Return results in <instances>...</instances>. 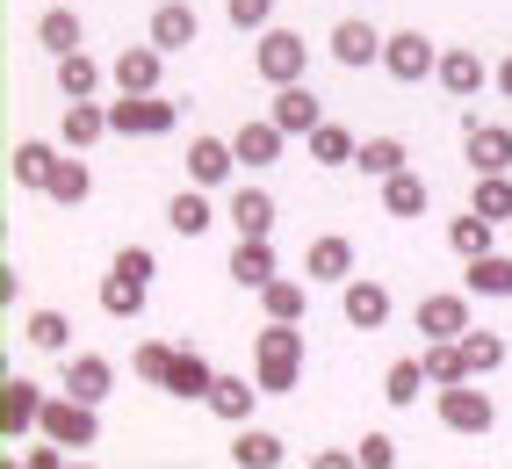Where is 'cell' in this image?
Masks as SVG:
<instances>
[{"label": "cell", "instance_id": "1", "mask_svg": "<svg viewBox=\"0 0 512 469\" xmlns=\"http://www.w3.org/2000/svg\"><path fill=\"white\" fill-rule=\"evenodd\" d=\"M253 383H260L267 397H289V390L303 383V325L267 318V325L253 332Z\"/></svg>", "mask_w": 512, "mask_h": 469}, {"label": "cell", "instance_id": "2", "mask_svg": "<svg viewBox=\"0 0 512 469\" xmlns=\"http://www.w3.org/2000/svg\"><path fill=\"white\" fill-rule=\"evenodd\" d=\"M253 73H260L267 87H289V80L311 73V44H303L296 29H275V22H267L260 44H253Z\"/></svg>", "mask_w": 512, "mask_h": 469}, {"label": "cell", "instance_id": "3", "mask_svg": "<svg viewBox=\"0 0 512 469\" xmlns=\"http://www.w3.org/2000/svg\"><path fill=\"white\" fill-rule=\"evenodd\" d=\"M174 123H181V102H166V94H116L109 102L116 138H166Z\"/></svg>", "mask_w": 512, "mask_h": 469}, {"label": "cell", "instance_id": "4", "mask_svg": "<svg viewBox=\"0 0 512 469\" xmlns=\"http://www.w3.org/2000/svg\"><path fill=\"white\" fill-rule=\"evenodd\" d=\"M44 405H51V397L29 383V376H8V383H0V441H8V455L29 441V433H44Z\"/></svg>", "mask_w": 512, "mask_h": 469}, {"label": "cell", "instance_id": "5", "mask_svg": "<svg viewBox=\"0 0 512 469\" xmlns=\"http://www.w3.org/2000/svg\"><path fill=\"white\" fill-rule=\"evenodd\" d=\"M440 426H448V433H469V441H484V433L498 426L491 390H476V376H469V383H448V390H440Z\"/></svg>", "mask_w": 512, "mask_h": 469}, {"label": "cell", "instance_id": "6", "mask_svg": "<svg viewBox=\"0 0 512 469\" xmlns=\"http://www.w3.org/2000/svg\"><path fill=\"white\" fill-rule=\"evenodd\" d=\"M383 73L404 80V87H419L440 73V44L426 37V29H397V37H383Z\"/></svg>", "mask_w": 512, "mask_h": 469}, {"label": "cell", "instance_id": "7", "mask_svg": "<svg viewBox=\"0 0 512 469\" xmlns=\"http://www.w3.org/2000/svg\"><path fill=\"white\" fill-rule=\"evenodd\" d=\"M44 433L80 455V448H94V441H101V405H87V397L65 390V397H51V405H44Z\"/></svg>", "mask_w": 512, "mask_h": 469}, {"label": "cell", "instance_id": "8", "mask_svg": "<svg viewBox=\"0 0 512 469\" xmlns=\"http://www.w3.org/2000/svg\"><path fill=\"white\" fill-rule=\"evenodd\" d=\"M159 73H166V51L145 37V44H123V51H116L109 87H116V94H159Z\"/></svg>", "mask_w": 512, "mask_h": 469}, {"label": "cell", "instance_id": "9", "mask_svg": "<svg viewBox=\"0 0 512 469\" xmlns=\"http://www.w3.org/2000/svg\"><path fill=\"white\" fill-rule=\"evenodd\" d=\"M412 325L426 332V340H462V332L476 325V318H469V289H440V296H419Z\"/></svg>", "mask_w": 512, "mask_h": 469}, {"label": "cell", "instance_id": "10", "mask_svg": "<svg viewBox=\"0 0 512 469\" xmlns=\"http://www.w3.org/2000/svg\"><path fill=\"white\" fill-rule=\"evenodd\" d=\"M339 311H347L354 332H383L390 325V289L375 275H354V282H339Z\"/></svg>", "mask_w": 512, "mask_h": 469}, {"label": "cell", "instance_id": "11", "mask_svg": "<svg viewBox=\"0 0 512 469\" xmlns=\"http://www.w3.org/2000/svg\"><path fill=\"white\" fill-rule=\"evenodd\" d=\"M267 116H275L289 138H311V130L325 123V102L311 94V80H289V87H275V102H267Z\"/></svg>", "mask_w": 512, "mask_h": 469}, {"label": "cell", "instance_id": "12", "mask_svg": "<svg viewBox=\"0 0 512 469\" xmlns=\"http://www.w3.org/2000/svg\"><path fill=\"white\" fill-rule=\"evenodd\" d=\"M462 145H469V174H505V166H512V130L505 123L462 116Z\"/></svg>", "mask_w": 512, "mask_h": 469}, {"label": "cell", "instance_id": "13", "mask_svg": "<svg viewBox=\"0 0 512 469\" xmlns=\"http://www.w3.org/2000/svg\"><path fill=\"white\" fill-rule=\"evenodd\" d=\"M440 87H448L455 94V102H476V94H484L491 87V65L484 58H476L469 44H448V51H440V73H433Z\"/></svg>", "mask_w": 512, "mask_h": 469}, {"label": "cell", "instance_id": "14", "mask_svg": "<svg viewBox=\"0 0 512 469\" xmlns=\"http://www.w3.org/2000/svg\"><path fill=\"white\" fill-rule=\"evenodd\" d=\"M145 37L166 51V58H174V51H188L195 37H202V15L188 8V0H159V8H152V29H145Z\"/></svg>", "mask_w": 512, "mask_h": 469}, {"label": "cell", "instance_id": "15", "mask_svg": "<svg viewBox=\"0 0 512 469\" xmlns=\"http://www.w3.org/2000/svg\"><path fill=\"white\" fill-rule=\"evenodd\" d=\"M238 166V145L231 138H188V181L195 188H224Z\"/></svg>", "mask_w": 512, "mask_h": 469}, {"label": "cell", "instance_id": "16", "mask_svg": "<svg viewBox=\"0 0 512 469\" xmlns=\"http://www.w3.org/2000/svg\"><path fill=\"white\" fill-rule=\"evenodd\" d=\"M210 383H217V368L202 361L195 347H174V368H166V397H181V405H202V397H210Z\"/></svg>", "mask_w": 512, "mask_h": 469}, {"label": "cell", "instance_id": "17", "mask_svg": "<svg viewBox=\"0 0 512 469\" xmlns=\"http://www.w3.org/2000/svg\"><path fill=\"white\" fill-rule=\"evenodd\" d=\"M303 275L311 282H354V239H339V231H325V239H311V253H303Z\"/></svg>", "mask_w": 512, "mask_h": 469}, {"label": "cell", "instance_id": "18", "mask_svg": "<svg viewBox=\"0 0 512 469\" xmlns=\"http://www.w3.org/2000/svg\"><path fill=\"white\" fill-rule=\"evenodd\" d=\"M224 217H231L238 239H275V195H267V188H238L224 203Z\"/></svg>", "mask_w": 512, "mask_h": 469}, {"label": "cell", "instance_id": "19", "mask_svg": "<svg viewBox=\"0 0 512 469\" xmlns=\"http://www.w3.org/2000/svg\"><path fill=\"white\" fill-rule=\"evenodd\" d=\"M101 87H109V65H101V58H87V44L58 58V94H65V102H94Z\"/></svg>", "mask_w": 512, "mask_h": 469}, {"label": "cell", "instance_id": "20", "mask_svg": "<svg viewBox=\"0 0 512 469\" xmlns=\"http://www.w3.org/2000/svg\"><path fill=\"white\" fill-rule=\"evenodd\" d=\"M332 58L347 65V73H368V65H383V29H368V22H339V29H332Z\"/></svg>", "mask_w": 512, "mask_h": 469}, {"label": "cell", "instance_id": "21", "mask_svg": "<svg viewBox=\"0 0 512 469\" xmlns=\"http://www.w3.org/2000/svg\"><path fill=\"white\" fill-rule=\"evenodd\" d=\"M58 138L73 145V152H87V145H101V138H116V130H109V102H101V94H94V102H65Z\"/></svg>", "mask_w": 512, "mask_h": 469}, {"label": "cell", "instance_id": "22", "mask_svg": "<svg viewBox=\"0 0 512 469\" xmlns=\"http://www.w3.org/2000/svg\"><path fill=\"white\" fill-rule=\"evenodd\" d=\"M238 166H275L282 159V145H289V130L275 123V116H253V123H238Z\"/></svg>", "mask_w": 512, "mask_h": 469}, {"label": "cell", "instance_id": "23", "mask_svg": "<svg viewBox=\"0 0 512 469\" xmlns=\"http://www.w3.org/2000/svg\"><path fill=\"white\" fill-rule=\"evenodd\" d=\"M44 195H51L58 210H80L87 195H94V166H87L73 145H65V152H58V166H51V188H44Z\"/></svg>", "mask_w": 512, "mask_h": 469}, {"label": "cell", "instance_id": "24", "mask_svg": "<svg viewBox=\"0 0 512 469\" xmlns=\"http://www.w3.org/2000/svg\"><path fill=\"white\" fill-rule=\"evenodd\" d=\"M224 275H231L238 289H253V296H260L267 282L282 275V267H275V246H267V239H238V246H231V267H224Z\"/></svg>", "mask_w": 512, "mask_h": 469}, {"label": "cell", "instance_id": "25", "mask_svg": "<svg viewBox=\"0 0 512 469\" xmlns=\"http://www.w3.org/2000/svg\"><path fill=\"white\" fill-rule=\"evenodd\" d=\"M65 390L87 397V405H101V397L116 390V361L109 354H65Z\"/></svg>", "mask_w": 512, "mask_h": 469}, {"label": "cell", "instance_id": "26", "mask_svg": "<svg viewBox=\"0 0 512 469\" xmlns=\"http://www.w3.org/2000/svg\"><path fill=\"white\" fill-rule=\"evenodd\" d=\"M231 462H238V469H275V462H289V441L246 419V426L231 433Z\"/></svg>", "mask_w": 512, "mask_h": 469}, {"label": "cell", "instance_id": "27", "mask_svg": "<svg viewBox=\"0 0 512 469\" xmlns=\"http://www.w3.org/2000/svg\"><path fill=\"white\" fill-rule=\"evenodd\" d=\"M260 397H267V390H260V383H246V376H217V383H210V397H202V405H210V412H217L224 426H246Z\"/></svg>", "mask_w": 512, "mask_h": 469}, {"label": "cell", "instance_id": "28", "mask_svg": "<svg viewBox=\"0 0 512 469\" xmlns=\"http://www.w3.org/2000/svg\"><path fill=\"white\" fill-rule=\"evenodd\" d=\"M37 44H44L51 58H65V51H80V44H87V29H80V15H73V0H58V8L37 15Z\"/></svg>", "mask_w": 512, "mask_h": 469}, {"label": "cell", "instance_id": "29", "mask_svg": "<svg viewBox=\"0 0 512 469\" xmlns=\"http://www.w3.org/2000/svg\"><path fill=\"white\" fill-rule=\"evenodd\" d=\"M51 166H58V145H44V138H22L15 145V159H8V174H15V188H51Z\"/></svg>", "mask_w": 512, "mask_h": 469}, {"label": "cell", "instance_id": "30", "mask_svg": "<svg viewBox=\"0 0 512 469\" xmlns=\"http://www.w3.org/2000/svg\"><path fill=\"white\" fill-rule=\"evenodd\" d=\"M166 224H174L181 239H202V231L217 224V203H210V188H181L174 203H166Z\"/></svg>", "mask_w": 512, "mask_h": 469}, {"label": "cell", "instance_id": "31", "mask_svg": "<svg viewBox=\"0 0 512 469\" xmlns=\"http://www.w3.org/2000/svg\"><path fill=\"white\" fill-rule=\"evenodd\" d=\"M383 210H390V217H426V210H433V188L419 181V166H404V174L383 181Z\"/></svg>", "mask_w": 512, "mask_h": 469}, {"label": "cell", "instance_id": "32", "mask_svg": "<svg viewBox=\"0 0 512 469\" xmlns=\"http://www.w3.org/2000/svg\"><path fill=\"white\" fill-rule=\"evenodd\" d=\"M303 152H311L318 166H354L361 159V138H354L347 123H318L311 138H303Z\"/></svg>", "mask_w": 512, "mask_h": 469}, {"label": "cell", "instance_id": "33", "mask_svg": "<svg viewBox=\"0 0 512 469\" xmlns=\"http://www.w3.org/2000/svg\"><path fill=\"white\" fill-rule=\"evenodd\" d=\"M498 231H505V224H491L484 210H462V217H448V246H455L462 260H476V253L498 246Z\"/></svg>", "mask_w": 512, "mask_h": 469}, {"label": "cell", "instance_id": "34", "mask_svg": "<svg viewBox=\"0 0 512 469\" xmlns=\"http://www.w3.org/2000/svg\"><path fill=\"white\" fill-rule=\"evenodd\" d=\"M469 296H512V253H476L469 275H462Z\"/></svg>", "mask_w": 512, "mask_h": 469}, {"label": "cell", "instance_id": "35", "mask_svg": "<svg viewBox=\"0 0 512 469\" xmlns=\"http://www.w3.org/2000/svg\"><path fill=\"white\" fill-rule=\"evenodd\" d=\"M145 289L152 282L116 275V267H109V275H101V311H109V318H145Z\"/></svg>", "mask_w": 512, "mask_h": 469}, {"label": "cell", "instance_id": "36", "mask_svg": "<svg viewBox=\"0 0 512 469\" xmlns=\"http://www.w3.org/2000/svg\"><path fill=\"white\" fill-rule=\"evenodd\" d=\"M22 340L37 347V354H73V318H65V311H29Z\"/></svg>", "mask_w": 512, "mask_h": 469}, {"label": "cell", "instance_id": "37", "mask_svg": "<svg viewBox=\"0 0 512 469\" xmlns=\"http://www.w3.org/2000/svg\"><path fill=\"white\" fill-rule=\"evenodd\" d=\"M462 361H469V376L484 383V376H498V368H505V340H498L491 325H469V332H462Z\"/></svg>", "mask_w": 512, "mask_h": 469}, {"label": "cell", "instance_id": "38", "mask_svg": "<svg viewBox=\"0 0 512 469\" xmlns=\"http://www.w3.org/2000/svg\"><path fill=\"white\" fill-rule=\"evenodd\" d=\"M361 174L368 181H390V174H404V166H412V152H404V138H361Z\"/></svg>", "mask_w": 512, "mask_h": 469}, {"label": "cell", "instance_id": "39", "mask_svg": "<svg viewBox=\"0 0 512 469\" xmlns=\"http://www.w3.org/2000/svg\"><path fill=\"white\" fill-rule=\"evenodd\" d=\"M419 390H433V376H426V361H390V376H383V397L397 412H412L419 405Z\"/></svg>", "mask_w": 512, "mask_h": 469}, {"label": "cell", "instance_id": "40", "mask_svg": "<svg viewBox=\"0 0 512 469\" xmlns=\"http://www.w3.org/2000/svg\"><path fill=\"white\" fill-rule=\"evenodd\" d=\"M426 376H433V390H448V383H469V361H462V340H426Z\"/></svg>", "mask_w": 512, "mask_h": 469}, {"label": "cell", "instance_id": "41", "mask_svg": "<svg viewBox=\"0 0 512 469\" xmlns=\"http://www.w3.org/2000/svg\"><path fill=\"white\" fill-rule=\"evenodd\" d=\"M303 282H311V275H303ZM303 282H296V275H275V282L260 289V311H267V318H289V325H303Z\"/></svg>", "mask_w": 512, "mask_h": 469}, {"label": "cell", "instance_id": "42", "mask_svg": "<svg viewBox=\"0 0 512 469\" xmlns=\"http://www.w3.org/2000/svg\"><path fill=\"white\" fill-rule=\"evenodd\" d=\"M469 210H484L491 224H512V174H476Z\"/></svg>", "mask_w": 512, "mask_h": 469}, {"label": "cell", "instance_id": "43", "mask_svg": "<svg viewBox=\"0 0 512 469\" xmlns=\"http://www.w3.org/2000/svg\"><path fill=\"white\" fill-rule=\"evenodd\" d=\"M130 368H138V376L159 390V383H166V368H174V347H166V340H145L138 354H130Z\"/></svg>", "mask_w": 512, "mask_h": 469}, {"label": "cell", "instance_id": "44", "mask_svg": "<svg viewBox=\"0 0 512 469\" xmlns=\"http://www.w3.org/2000/svg\"><path fill=\"white\" fill-rule=\"evenodd\" d=\"M224 15H231V29H253L260 37V29L275 22V0H224Z\"/></svg>", "mask_w": 512, "mask_h": 469}, {"label": "cell", "instance_id": "45", "mask_svg": "<svg viewBox=\"0 0 512 469\" xmlns=\"http://www.w3.org/2000/svg\"><path fill=\"white\" fill-rule=\"evenodd\" d=\"M109 267H116V275H138V282H152V275H159V260H152V246H123V253H116Z\"/></svg>", "mask_w": 512, "mask_h": 469}, {"label": "cell", "instance_id": "46", "mask_svg": "<svg viewBox=\"0 0 512 469\" xmlns=\"http://www.w3.org/2000/svg\"><path fill=\"white\" fill-rule=\"evenodd\" d=\"M354 455H361V469H390L397 462V441H390V433H361Z\"/></svg>", "mask_w": 512, "mask_h": 469}, {"label": "cell", "instance_id": "47", "mask_svg": "<svg viewBox=\"0 0 512 469\" xmlns=\"http://www.w3.org/2000/svg\"><path fill=\"white\" fill-rule=\"evenodd\" d=\"M491 87H498V94H505V102H512V51H505V58L491 65Z\"/></svg>", "mask_w": 512, "mask_h": 469}, {"label": "cell", "instance_id": "48", "mask_svg": "<svg viewBox=\"0 0 512 469\" xmlns=\"http://www.w3.org/2000/svg\"><path fill=\"white\" fill-rule=\"evenodd\" d=\"M318 469H361V455H347V448H325V455H318Z\"/></svg>", "mask_w": 512, "mask_h": 469}, {"label": "cell", "instance_id": "49", "mask_svg": "<svg viewBox=\"0 0 512 469\" xmlns=\"http://www.w3.org/2000/svg\"><path fill=\"white\" fill-rule=\"evenodd\" d=\"M505 239H512V224H505Z\"/></svg>", "mask_w": 512, "mask_h": 469}]
</instances>
